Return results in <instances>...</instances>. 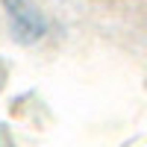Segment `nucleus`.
I'll list each match as a JSON object with an SVG mask.
<instances>
[{"label":"nucleus","instance_id":"obj_1","mask_svg":"<svg viewBox=\"0 0 147 147\" xmlns=\"http://www.w3.org/2000/svg\"><path fill=\"white\" fill-rule=\"evenodd\" d=\"M3 3H6V15H9V24H12V32L21 41H35V38L44 35L47 24L41 18V12L30 0H3Z\"/></svg>","mask_w":147,"mask_h":147}]
</instances>
